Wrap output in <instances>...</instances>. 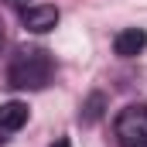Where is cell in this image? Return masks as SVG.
Instances as JSON below:
<instances>
[{
	"instance_id": "cell-1",
	"label": "cell",
	"mask_w": 147,
	"mask_h": 147,
	"mask_svg": "<svg viewBox=\"0 0 147 147\" xmlns=\"http://www.w3.org/2000/svg\"><path fill=\"white\" fill-rule=\"evenodd\" d=\"M55 62L45 48H17V55L7 65V82L14 89H45L51 82Z\"/></svg>"
},
{
	"instance_id": "cell-2",
	"label": "cell",
	"mask_w": 147,
	"mask_h": 147,
	"mask_svg": "<svg viewBox=\"0 0 147 147\" xmlns=\"http://www.w3.org/2000/svg\"><path fill=\"white\" fill-rule=\"evenodd\" d=\"M113 134L120 147H147V106H127L116 113Z\"/></svg>"
},
{
	"instance_id": "cell-3",
	"label": "cell",
	"mask_w": 147,
	"mask_h": 147,
	"mask_svg": "<svg viewBox=\"0 0 147 147\" xmlns=\"http://www.w3.org/2000/svg\"><path fill=\"white\" fill-rule=\"evenodd\" d=\"M58 7L55 3H31V7H24L21 10V21H24V28L28 31H34V34H45V31H51L55 24H58Z\"/></svg>"
},
{
	"instance_id": "cell-4",
	"label": "cell",
	"mask_w": 147,
	"mask_h": 147,
	"mask_svg": "<svg viewBox=\"0 0 147 147\" xmlns=\"http://www.w3.org/2000/svg\"><path fill=\"white\" fill-rule=\"evenodd\" d=\"M144 48H147V31L144 28H127V31H120V34L113 38V51L120 58H134Z\"/></svg>"
},
{
	"instance_id": "cell-5",
	"label": "cell",
	"mask_w": 147,
	"mask_h": 147,
	"mask_svg": "<svg viewBox=\"0 0 147 147\" xmlns=\"http://www.w3.org/2000/svg\"><path fill=\"white\" fill-rule=\"evenodd\" d=\"M28 103H21V99H10V103H0V127L7 130V134H14V130H21L24 123H28Z\"/></svg>"
},
{
	"instance_id": "cell-6",
	"label": "cell",
	"mask_w": 147,
	"mask_h": 147,
	"mask_svg": "<svg viewBox=\"0 0 147 147\" xmlns=\"http://www.w3.org/2000/svg\"><path fill=\"white\" fill-rule=\"evenodd\" d=\"M103 106H106L103 92H92V96L82 103V120H86V123H96V120L103 116Z\"/></svg>"
},
{
	"instance_id": "cell-7",
	"label": "cell",
	"mask_w": 147,
	"mask_h": 147,
	"mask_svg": "<svg viewBox=\"0 0 147 147\" xmlns=\"http://www.w3.org/2000/svg\"><path fill=\"white\" fill-rule=\"evenodd\" d=\"M51 147H72V144H69V137H58V140H55Z\"/></svg>"
},
{
	"instance_id": "cell-8",
	"label": "cell",
	"mask_w": 147,
	"mask_h": 147,
	"mask_svg": "<svg viewBox=\"0 0 147 147\" xmlns=\"http://www.w3.org/2000/svg\"><path fill=\"white\" fill-rule=\"evenodd\" d=\"M3 41H7V31H3V21H0V51H3Z\"/></svg>"
},
{
	"instance_id": "cell-9",
	"label": "cell",
	"mask_w": 147,
	"mask_h": 147,
	"mask_svg": "<svg viewBox=\"0 0 147 147\" xmlns=\"http://www.w3.org/2000/svg\"><path fill=\"white\" fill-rule=\"evenodd\" d=\"M3 140H7V130H3V127H0V144H3Z\"/></svg>"
},
{
	"instance_id": "cell-10",
	"label": "cell",
	"mask_w": 147,
	"mask_h": 147,
	"mask_svg": "<svg viewBox=\"0 0 147 147\" xmlns=\"http://www.w3.org/2000/svg\"><path fill=\"white\" fill-rule=\"evenodd\" d=\"M7 3H24V0H7Z\"/></svg>"
}]
</instances>
